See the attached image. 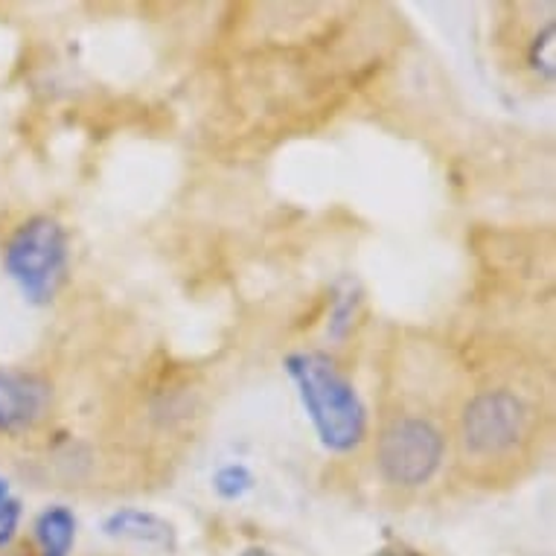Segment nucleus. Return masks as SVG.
Instances as JSON below:
<instances>
[{
    "mask_svg": "<svg viewBox=\"0 0 556 556\" xmlns=\"http://www.w3.org/2000/svg\"><path fill=\"white\" fill-rule=\"evenodd\" d=\"M286 374L298 384L312 429L329 452H353L367 434V408L353 382L324 353L286 356Z\"/></svg>",
    "mask_w": 556,
    "mask_h": 556,
    "instance_id": "nucleus-1",
    "label": "nucleus"
},
{
    "mask_svg": "<svg viewBox=\"0 0 556 556\" xmlns=\"http://www.w3.org/2000/svg\"><path fill=\"white\" fill-rule=\"evenodd\" d=\"M3 265L29 303L53 301L67 268V237L50 216H33L3 248Z\"/></svg>",
    "mask_w": 556,
    "mask_h": 556,
    "instance_id": "nucleus-2",
    "label": "nucleus"
},
{
    "mask_svg": "<svg viewBox=\"0 0 556 556\" xmlns=\"http://www.w3.org/2000/svg\"><path fill=\"white\" fill-rule=\"evenodd\" d=\"M446 452V440L434 422L422 417H396L379 434L376 464L384 481L393 486H422L438 475Z\"/></svg>",
    "mask_w": 556,
    "mask_h": 556,
    "instance_id": "nucleus-3",
    "label": "nucleus"
},
{
    "mask_svg": "<svg viewBox=\"0 0 556 556\" xmlns=\"http://www.w3.org/2000/svg\"><path fill=\"white\" fill-rule=\"evenodd\" d=\"M528 431V408L513 391H483L464 408L460 438L472 457L490 460L519 446Z\"/></svg>",
    "mask_w": 556,
    "mask_h": 556,
    "instance_id": "nucleus-4",
    "label": "nucleus"
},
{
    "mask_svg": "<svg viewBox=\"0 0 556 556\" xmlns=\"http://www.w3.org/2000/svg\"><path fill=\"white\" fill-rule=\"evenodd\" d=\"M50 384L33 374L0 370V431H24L45 417Z\"/></svg>",
    "mask_w": 556,
    "mask_h": 556,
    "instance_id": "nucleus-5",
    "label": "nucleus"
},
{
    "mask_svg": "<svg viewBox=\"0 0 556 556\" xmlns=\"http://www.w3.org/2000/svg\"><path fill=\"white\" fill-rule=\"evenodd\" d=\"M105 536L123 539V542H137V545L157 547L164 554H173L178 545V533H175L173 521L149 510H137V507H123L114 510L109 519L102 521Z\"/></svg>",
    "mask_w": 556,
    "mask_h": 556,
    "instance_id": "nucleus-6",
    "label": "nucleus"
},
{
    "mask_svg": "<svg viewBox=\"0 0 556 556\" xmlns=\"http://www.w3.org/2000/svg\"><path fill=\"white\" fill-rule=\"evenodd\" d=\"M36 542L41 556H71L76 542V516L62 504L47 507L36 519Z\"/></svg>",
    "mask_w": 556,
    "mask_h": 556,
    "instance_id": "nucleus-7",
    "label": "nucleus"
},
{
    "mask_svg": "<svg viewBox=\"0 0 556 556\" xmlns=\"http://www.w3.org/2000/svg\"><path fill=\"white\" fill-rule=\"evenodd\" d=\"M213 490L225 502H237V498L254 490V475L245 464H225L213 475Z\"/></svg>",
    "mask_w": 556,
    "mask_h": 556,
    "instance_id": "nucleus-8",
    "label": "nucleus"
},
{
    "mask_svg": "<svg viewBox=\"0 0 556 556\" xmlns=\"http://www.w3.org/2000/svg\"><path fill=\"white\" fill-rule=\"evenodd\" d=\"M556 29L554 24L545 27L533 38V45H530V64H533V71L547 79H554V64H556Z\"/></svg>",
    "mask_w": 556,
    "mask_h": 556,
    "instance_id": "nucleus-9",
    "label": "nucleus"
},
{
    "mask_svg": "<svg viewBox=\"0 0 556 556\" xmlns=\"http://www.w3.org/2000/svg\"><path fill=\"white\" fill-rule=\"evenodd\" d=\"M21 525V502L10 498L0 504V547H7L15 539Z\"/></svg>",
    "mask_w": 556,
    "mask_h": 556,
    "instance_id": "nucleus-10",
    "label": "nucleus"
},
{
    "mask_svg": "<svg viewBox=\"0 0 556 556\" xmlns=\"http://www.w3.org/2000/svg\"><path fill=\"white\" fill-rule=\"evenodd\" d=\"M239 556H277L271 554V551H265V547H248V551H242Z\"/></svg>",
    "mask_w": 556,
    "mask_h": 556,
    "instance_id": "nucleus-11",
    "label": "nucleus"
},
{
    "mask_svg": "<svg viewBox=\"0 0 556 556\" xmlns=\"http://www.w3.org/2000/svg\"><path fill=\"white\" fill-rule=\"evenodd\" d=\"M3 502H10V483L0 478V504Z\"/></svg>",
    "mask_w": 556,
    "mask_h": 556,
    "instance_id": "nucleus-12",
    "label": "nucleus"
},
{
    "mask_svg": "<svg viewBox=\"0 0 556 556\" xmlns=\"http://www.w3.org/2000/svg\"><path fill=\"white\" fill-rule=\"evenodd\" d=\"M379 556H414V554H408V551H382Z\"/></svg>",
    "mask_w": 556,
    "mask_h": 556,
    "instance_id": "nucleus-13",
    "label": "nucleus"
}]
</instances>
